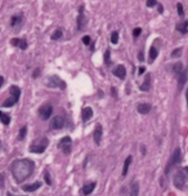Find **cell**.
Here are the masks:
<instances>
[{
    "label": "cell",
    "instance_id": "1",
    "mask_svg": "<svg viewBox=\"0 0 188 196\" xmlns=\"http://www.w3.org/2000/svg\"><path fill=\"white\" fill-rule=\"evenodd\" d=\"M35 169V163L30 159H17L10 165V172L17 183H22L32 174Z\"/></svg>",
    "mask_w": 188,
    "mask_h": 196
},
{
    "label": "cell",
    "instance_id": "2",
    "mask_svg": "<svg viewBox=\"0 0 188 196\" xmlns=\"http://www.w3.org/2000/svg\"><path fill=\"white\" fill-rule=\"evenodd\" d=\"M49 141L46 137H39L30 145V152L32 154H43L48 147Z\"/></svg>",
    "mask_w": 188,
    "mask_h": 196
},
{
    "label": "cell",
    "instance_id": "3",
    "mask_svg": "<svg viewBox=\"0 0 188 196\" xmlns=\"http://www.w3.org/2000/svg\"><path fill=\"white\" fill-rule=\"evenodd\" d=\"M181 159H182V152H181V148H175L174 150V152L171 154L169 161H168L166 167H165V174H169L171 170L174 169V168L176 167V165L181 163Z\"/></svg>",
    "mask_w": 188,
    "mask_h": 196
},
{
    "label": "cell",
    "instance_id": "4",
    "mask_svg": "<svg viewBox=\"0 0 188 196\" xmlns=\"http://www.w3.org/2000/svg\"><path fill=\"white\" fill-rule=\"evenodd\" d=\"M45 85L48 88H58V89H66V83L63 81L62 79H59L57 75H53V76H50L48 80H46V83H45Z\"/></svg>",
    "mask_w": 188,
    "mask_h": 196
},
{
    "label": "cell",
    "instance_id": "5",
    "mask_svg": "<svg viewBox=\"0 0 188 196\" xmlns=\"http://www.w3.org/2000/svg\"><path fill=\"white\" fill-rule=\"evenodd\" d=\"M58 147L63 151V154L70 155L71 150H72V139H71L70 137H63L62 139L59 141V143H58Z\"/></svg>",
    "mask_w": 188,
    "mask_h": 196
},
{
    "label": "cell",
    "instance_id": "6",
    "mask_svg": "<svg viewBox=\"0 0 188 196\" xmlns=\"http://www.w3.org/2000/svg\"><path fill=\"white\" fill-rule=\"evenodd\" d=\"M184 184H186V176H184V170H178L174 176V186L178 190H183Z\"/></svg>",
    "mask_w": 188,
    "mask_h": 196
},
{
    "label": "cell",
    "instance_id": "7",
    "mask_svg": "<svg viewBox=\"0 0 188 196\" xmlns=\"http://www.w3.org/2000/svg\"><path fill=\"white\" fill-rule=\"evenodd\" d=\"M52 114H53V106H50V104H44L39 109V116L41 117V120L50 119Z\"/></svg>",
    "mask_w": 188,
    "mask_h": 196
},
{
    "label": "cell",
    "instance_id": "8",
    "mask_svg": "<svg viewBox=\"0 0 188 196\" xmlns=\"http://www.w3.org/2000/svg\"><path fill=\"white\" fill-rule=\"evenodd\" d=\"M85 26H87V17L84 14V5H80L79 14H77V30L81 31Z\"/></svg>",
    "mask_w": 188,
    "mask_h": 196
},
{
    "label": "cell",
    "instance_id": "9",
    "mask_svg": "<svg viewBox=\"0 0 188 196\" xmlns=\"http://www.w3.org/2000/svg\"><path fill=\"white\" fill-rule=\"evenodd\" d=\"M23 23V13H18V14L12 16L10 18V27L16 30H19V27Z\"/></svg>",
    "mask_w": 188,
    "mask_h": 196
},
{
    "label": "cell",
    "instance_id": "10",
    "mask_svg": "<svg viewBox=\"0 0 188 196\" xmlns=\"http://www.w3.org/2000/svg\"><path fill=\"white\" fill-rule=\"evenodd\" d=\"M102 136H103V128H102L101 124H97L95 129H94V133H93V141L97 146L101 145V141H102Z\"/></svg>",
    "mask_w": 188,
    "mask_h": 196
},
{
    "label": "cell",
    "instance_id": "11",
    "mask_svg": "<svg viewBox=\"0 0 188 196\" xmlns=\"http://www.w3.org/2000/svg\"><path fill=\"white\" fill-rule=\"evenodd\" d=\"M63 125H65V119L62 116H54L50 121V129H54V130L62 129Z\"/></svg>",
    "mask_w": 188,
    "mask_h": 196
},
{
    "label": "cell",
    "instance_id": "12",
    "mask_svg": "<svg viewBox=\"0 0 188 196\" xmlns=\"http://www.w3.org/2000/svg\"><path fill=\"white\" fill-rule=\"evenodd\" d=\"M176 79H178V90L181 92V90L183 89L184 84H186L187 79H188V68H184V70L178 75Z\"/></svg>",
    "mask_w": 188,
    "mask_h": 196
},
{
    "label": "cell",
    "instance_id": "13",
    "mask_svg": "<svg viewBox=\"0 0 188 196\" xmlns=\"http://www.w3.org/2000/svg\"><path fill=\"white\" fill-rule=\"evenodd\" d=\"M10 45L17 46V48L22 49V51H26L27 49V41H26V39H18V38H14V39L10 40Z\"/></svg>",
    "mask_w": 188,
    "mask_h": 196
},
{
    "label": "cell",
    "instance_id": "14",
    "mask_svg": "<svg viewBox=\"0 0 188 196\" xmlns=\"http://www.w3.org/2000/svg\"><path fill=\"white\" fill-rule=\"evenodd\" d=\"M128 191L129 196H138V194H139V183L137 181H131L128 187Z\"/></svg>",
    "mask_w": 188,
    "mask_h": 196
},
{
    "label": "cell",
    "instance_id": "15",
    "mask_svg": "<svg viewBox=\"0 0 188 196\" xmlns=\"http://www.w3.org/2000/svg\"><path fill=\"white\" fill-rule=\"evenodd\" d=\"M112 72H113V75H116L119 79H125V76H126V70L123 65L116 66V67L113 68Z\"/></svg>",
    "mask_w": 188,
    "mask_h": 196
},
{
    "label": "cell",
    "instance_id": "16",
    "mask_svg": "<svg viewBox=\"0 0 188 196\" xmlns=\"http://www.w3.org/2000/svg\"><path fill=\"white\" fill-rule=\"evenodd\" d=\"M41 184H43L41 182H35V183H32V184H23L22 190L26 192H34V191H36L37 188H40Z\"/></svg>",
    "mask_w": 188,
    "mask_h": 196
},
{
    "label": "cell",
    "instance_id": "17",
    "mask_svg": "<svg viewBox=\"0 0 188 196\" xmlns=\"http://www.w3.org/2000/svg\"><path fill=\"white\" fill-rule=\"evenodd\" d=\"M151 109H152V106H151L150 103H139L137 106V111L139 112V114H142V115L150 114Z\"/></svg>",
    "mask_w": 188,
    "mask_h": 196
},
{
    "label": "cell",
    "instance_id": "18",
    "mask_svg": "<svg viewBox=\"0 0 188 196\" xmlns=\"http://www.w3.org/2000/svg\"><path fill=\"white\" fill-rule=\"evenodd\" d=\"M9 92H10V94H12V98L14 99L16 102H18L19 97H21V88H18L17 85H12V87L9 88Z\"/></svg>",
    "mask_w": 188,
    "mask_h": 196
},
{
    "label": "cell",
    "instance_id": "19",
    "mask_svg": "<svg viewBox=\"0 0 188 196\" xmlns=\"http://www.w3.org/2000/svg\"><path fill=\"white\" fill-rule=\"evenodd\" d=\"M175 29H176V31H179L181 34L186 35L188 32V21L186 20V21H182V22H179V23H176Z\"/></svg>",
    "mask_w": 188,
    "mask_h": 196
},
{
    "label": "cell",
    "instance_id": "20",
    "mask_svg": "<svg viewBox=\"0 0 188 196\" xmlns=\"http://www.w3.org/2000/svg\"><path fill=\"white\" fill-rule=\"evenodd\" d=\"M95 186H97L95 182H92V183L85 184V186L81 188L82 195H89V194H92V192L94 191V188H95Z\"/></svg>",
    "mask_w": 188,
    "mask_h": 196
},
{
    "label": "cell",
    "instance_id": "21",
    "mask_svg": "<svg viewBox=\"0 0 188 196\" xmlns=\"http://www.w3.org/2000/svg\"><path fill=\"white\" fill-rule=\"evenodd\" d=\"M150 89H151V75L150 74H147L144 83L140 85V90H142V92H148Z\"/></svg>",
    "mask_w": 188,
    "mask_h": 196
},
{
    "label": "cell",
    "instance_id": "22",
    "mask_svg": "<svg viewBox=\"0 0 188 196\" xmlns=\"http://www.w3.org/2000/svg\"><path fill=\"white\" fill-rule=\"evenodd\" d=\"M82 121H88L89 119H92L93 116V110L90 109V107H85V109H82Z\"/></svg>",
    "mask_w": 188,
    "mask_h": 196
},
{
    "label": "cell",
    "instance_id": "23",
    "mask_svg": "<svg viewBox=\"0 0 188 196\" xmlns=\"http://www.w3.org/2000/svg\"><path fill=\"white\" fill-rule=\"evenodd\" d=\"M131 160H133V157H131V156H128V157H126V159H125V163H124V167H123V176H124V177H125L126 174H128L129 165H130Z\"/></svg>",
    "mask_w": 188,
    "mask_h": 196
},
{
    "label": "cell",
    "instance_id": "24",
    "mask_svg": "<svg viewBox=\"0 0 188 196\" xmlns=\"http://www.w3.org/2000/svg\"><path fill=\"white\" fill-rule=\"evenodd\" d=\"M171 70H173L174 74L179 75V74H181L182 71L184 70V68H183V63H182V62H176L175 65H173V68H171Z\"/></svg>",
    "mask_w": 188,
    "mask_h": 196
},
{
    "label": "cell",
    "instance_id": "25",
    "mask_svg": "<svg viewBox=\"0 0 188 196\" xmlns=\"http://www.w3.org/2000/svg\"><path fill=\"white\" fill-rule=\"evenodd\" d=\"M0 121H1L4 125H9V123H10V116L7 114H4L1 110H0Z\"/></svg>",
    "mask_w": 188,
    "mask_h": 196
},
{
    "label": "cell",
    "instance_id": "26",
    "mask_svg": "<svg viewBox=\"0 0 188 196\" xmlns=\"http://www.w3.org/2000/svg\"><path fill=\"white\" fill-rule=\"evenodd\" d=\"M157 54H159V52H157V48L155 45H152L151 48H150V62L152 63L155 59H156V57H157Z\"/></svg>",
    "mask_w": 188,
    "mask_h": 196
},
{
    "label": "cell",
    "instance_id": "27",
    "mask_svg": "<svg viewBox=\"0 0 188 196\" xmlns=\"http://www.w3.org/2000/svg\"><path fill=\"white\" fill-rule=\"evenodd\" d=\"M63 36V31L61 29H57L56 31L52 34V36H50V39L52 40H58V39H61V38Z\"/></svg>",
    "mask_w": 188,
    "mask_h": 196
},
{
    "label": "cell",
    "instance_id": "28",
    "mask_svg": "<svg viewBox=\"0 0 188 196\" xmlns=\"http://www.w3.org/2000/svg\"><path fill=\"white\" fill-rule=\"evenodd\" d=\"M176 12H178V16L181 18L184 17V9H183V4L182 3H176Z\"/></svg>",
    "mask_w": 188,
    "mask_h": 196
},
{
    "label": "cell",
    "instance_id": "29",
    "mask_svg": "<svg viewBox=\"0 0 188 196\" xmlns=\"http://www.w3.org/2000/svg\"><path fill=\"white\" fill-rule=\"evenodd\" d=\"M26 133H27V126L25 125V126H22L21 130H19V134H18V138H17V139H18V141L25 139V137H26Z\"/></svg>",
    "mask_w": 188,
    "mask_h": 196
},
{
    "label": "cell",
    "instance_id": "30",
    "mask_svg": "<svg viewBox=\"0 0 188 196\" xmlns=\"http://www.w3.org/2000/svg\"><path fill=\"white\" fill-rule=\"evenodd\" d=\"M16 103H17V102H16L14 99H13L12 97H10V98L5 99V101L3 102V106H4V107H12V106H14Z\"/></svg>",
    "mask_w": 188,
    "mask_h": 196
},
{
    "label": "cell",
    "instance_id": "31",
    "mask_svg": "<svg viewBox=\"0 0 188 196\" xmlns=\"http://www.w3.org/2000/svg\"><path fill=\"white\" fill-rule=\"evenodd\" d=\"M111 43L112 44H117L119 43V32L117 31H113L111 34Z\"/></svg>",
    "mask_w": 188,
    "mask_h": 196
},
{
    "label": "cell",
    "instance_id": "32",
    "mask_svg": "<svg viewBox=\"0 0 188 196\" xmlns=\"http://www.w3.org/2000/svg\"><path fill=\"white\" fill-rule=\"evenodd\" d=\"M110 54H111V51L107 49L106 53H104V63L106 65H111V59H110Z\"/></svg>",
    "mask_w": 188,
    "mask_h": 196
},
{
    "label": "cell",
    "instance_id": "33",
    "mask_svg": "<svg viewBox=\"0 0 188 196\" xmlns=\"http://www.w3.org/2000/svg\"><path fill=\"white\" fill-rule=\"evenodd\" d=\"M44 178H45V183L50 186V184H52V178H50V174H49L48 170H45V172H44Z\"/></svg>",
    "mask_w": 188,
    "mask_h": 196
},
{
    "label": "cell",
    "instance_id": "34",
    "mask_svg": "<svg viewBox=\"0 0 188 196\" xmlns=\"http://www.w3.org/2000/svg\"><path fill=\"white\" fill-rule=\"evenodd\" d=\"M181 54H182V48L174 49V51L171 52V57H173V58H176V57H179Z\"/></svg>",
    "mask_w": 188,
    "mask_h": 196
},
{
    "label": "cell",
    "instance_id": "35",
    "mask_svg": "<svg viewBox=\"0 0 188 196\" xmlns=\"http://www.w3.org/2000/svg\"><path fill=\"white\" fill-rule=\"evenodd\" d=\"M140 34H142V29H140V27H137V29L133 30V36H134V39H137Z\"/></svg>",
    "mask_w": 188,
    "mask_h": 196
},
{
    "label": "cell",
    "instance_id": "36",
    "mask_svg": "<svg viewBox=\"0 0 188 196\" xmlns=\"http://www.w3.org/2000/svg\"><path fill=\"white\" fill-rule=\"evenodd\" d=\"M146 5H147L148 8H153L155 5H157V0H147V1H146Z\"/></svg>",
    "mask_w": 188,
    "mask_h": 196
},
{
    "label": "cell",
    "instance_id": "37",
    "mask_svg": "<svg viewBox=\"0 0 188 196\" xmlns=\"http://www.w3.org/2000/svg\"><path fill=\"white\" fill-rule=\"evenodd\" d=\"M39 75H40V68H39V67H36V68H35V71H34V72H32V78H34V79H36Z\"/></svg>",
    "mask_w": 188,
    "mask_h": 196
},
{
    "label": "cell",
    "instance_id": "38",
    "mask_svg": "<svg viewBox=\"0 0 188 196\" xmlns=\"http://www.w3.org/2000/svg\"><path fill=\"white\" fill-rule=\"evenodd\" d=\"M82 43H84L85 45H89V44H90V36H88V35H87V36L82 38Z\"/></svg>",
    "mask_w": 188,
    "mask_h": 196
},
{
    "label": "cell",
    "instance_id": "39",
    "mask_svg": "<svg viewBox=\"0 0 188 196\" xmlns=\"http://www.w3.org/2000/svg\"><path fill=\"white\" fill-rule=\"evenodd\" d=\"M157 12H159L160 14H162V13H164V7H162L161 4H157Z\"/></svg>",
    "mask_w": 188,
    "mask_h": 196
},
{
    "label": "cell",
    "instance_id": "40",
    "mask_svg": "<svg viewBox=\"0 0 188 196\" xmlns=\"http://www.w3.org/2000/svg\"><path fill=\"white\" fill-rule=\"evenodd\" d=\"M111 94H112V96H113V97H115V98L117 97V90L115 89V87H112V88H111Z\"/></svg>",
    "mask_w": 188,
    "mask_h": 196
},
{
    "label": "cell",
    "instance_id": "41",
    "mask_svg": "<svg viewBox=\"0 0 188 196\" xmlns=\"http://www.w3.org/2000/svg\"><path fill=\"white\" fill-rule=\"evenodd\" d=\"M144 72H146V67L140 66V67H139V71H138V74H139V75H143Z\"/></svg>",
    "mask_w": 188,
    "mask_h": 196
},
{
    "label": "cell",
    "instance_id": "42",
    "mask_svg": "<svg viewBox=\"0 0 188 196\" xmlns=\"http://www.w3.org/2000/svg\"><path fill=\"white\" fill-rule=\"evenodd\" d=\"M138 59H139L140 62H142V61H144V57H143V52L142 51H140L139 54H138Z\"/></svg>",
    "mask_w": 188,
    "mask_h": 196
},
{
    "label": "cell",
    "instance_id": "43",
    "mask_svg": "<svg viewBox=\"0 0 188 196\" xmlns=\"http://www.w3.org/2000/svg\"><path fill=\"white\" fill-rule=\"evenodd\" d=\"M3 83H4V78H3V76H0V88H1Z\"/></svg>",
    "mask_w": 188,
    "mask_h": 196
},
{
    "label": "cell",
    "instance_id": "44",
    "mask_svg": "<svg viewBox=\"0 0 188 196\" xmlns=\"http://www.w3.org/2000/svg\"><path fill=\"white\" fill-rule=\"evenodd\" d=\"M186 101H187V107H188V88H187V92H186Z\"/></svg>",
    "mask_w": 188,
    "mask_h": 196
},
{
    "label": "cell",
    "instance_id": "45",
    "mask_svg": "<svg viewBox=\"0 0 188 196\" xmlns=\"http://www.w3.org/2000/svg\"><path fill=\"white\" fill-rule=\"evenodd\" d=\"M183 170H184V172H186V173H187V176H188V167H186V168H184V169H183Z\"/></svg>",
    "mask_w": 188,
    "mask_h": 196
},
{
    "label": "cell",
    "instance_id": "46",
    "mask_svg": "<svg viewBox=\"0 0 188 196\" xmlns=\"http://www.w3.org/2000/svg\"><path fill=\"white\" fill-rule=\"evenodd\" d=\"M8 196H12V194H8Z\"/></svg>",
    "mask_w": 188,
    "mask_h": 196
},
{
    "label": "cell",
    "instance_id": "47",
    "mask_svg": "<svg viewBox=\"0 0 188 196\" xmlns=\"http://www.w3.org/2000/svg\"><path fill=\"white\" fill-rule=\"evenodd\" d=\"M0 150H1V147H0Z\"/></svg>",
    "mask_w": 188,
    "mask_h": 196
}]
</instances>
